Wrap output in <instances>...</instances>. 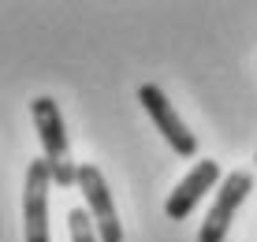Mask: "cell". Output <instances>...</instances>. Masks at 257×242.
<instances>
[{
	"label": "cell",
	"instance_id": "1",
	"mask_svg": "<svg viewBox=\"0 0 257 242\" xmlns=\"http://www.w3.org/2000/svg\"><path fill=\"white\" fill-rule=\"evenodd\" d=\"M30 112H34V127H38L41 149H45V164H49L52 183H56L60 190H67V186H78V164L71 160L67 131H64V115H60L56 101H52V97H34Z\"/></svg>",
	"mask_w": 257,
	"mask_h": 242
},
{
	"label": "cell",
	"instance_id": "2",
	"mask_svg": "<svg viewBox=\"0 0 257 242\" xmlns=\"http://www.w3.org/2000/svg\"><path fill=\"white\" fill-rule=\"evenodd\" d=\"M49 164L45 157L26 164V186H23V238L26 242H49Z\"/></svg>",
	"mask_w": 257,
	"mask_h": 242
},
{
	"label": "cell",
	"instance_id": "3",
	"mask_svg": "<svg viewBox=\"0 0 257 242\" xmlns=\"http://www.w3.org/2000/svg\"><path fill=\"white\" fill-rule=\"evenodd\" d=\"M78 190L86 194V212L93 216V227L101 242H123V223L116 216V201L97 164H78Z\"/></svg>",
	"mask_w": 257,
	"mask_h": 242
},
{
	"label": "cell",
	"instance_id": "4",
	"mask_svg": "<svg viewBox=\"0 0 257 242\" xmlns=\"http://www.w3.org/2000/svg\"><path fill=\"white\" fill-rule=\"evenodd\" d=\"M138 101H142V108L149 112L153 127L164 134V142L175 149V153H179V157H198V138L187 131V123L179 119V112L172 108V101L164 97L161 86H153V82L138 86Z\"/></svg>",
	"mask_w": 257,
	"mask_h": 242
},
{
	"label": "cell",
	"instance_id": "5",
	"mask_svg": "<svg viewBox=\"0 0 257 242\" xmlns=\"http://www.w3.org/2000/svg\"><path fill=\"white\" fill-rule=\"evenodd\" d=\"M250 190H253V175L250 172H231L227 175L224 183H220L216 201H212L209 216H205V223H201V231H198V242H224L238 205L250 198Z\"/></svg>",
	"mask_w": 257,
	"mask_h": 242
},
{
	"label": "cell",
	"instance_id": "6",
	"mask_svg": "<svg viewBox=\"0 0 257 242\" xmlns=\"http://www.w3.org/2000/svg\"><path fill=\"white\" fill-rule=\"evenodd\" d=\"M216 179H220V164H216V160H198V164L183 175V183L168 194L164 216H168V220H187L190 212L198 209V201L205 198V190L216 186Z\"/></svg>",
	"mask_w": 257,
	"mask_h": 242
},
{
	"label": "cell",
	"instance_id": "7",
	"mask_svg": "<svg viewBox=\"0 0 257 242\" xmlns=\"http://www.w3.org/2000/svg\"><path fill=\"white\" fill-rule=\"evenodd\" d=\"M67 227H71V242H101V235H97V227H93V216L86 209H71Z\"/></svg>",
	"mask_w": 257,
	"mask_h": 242
}]
</instances>
